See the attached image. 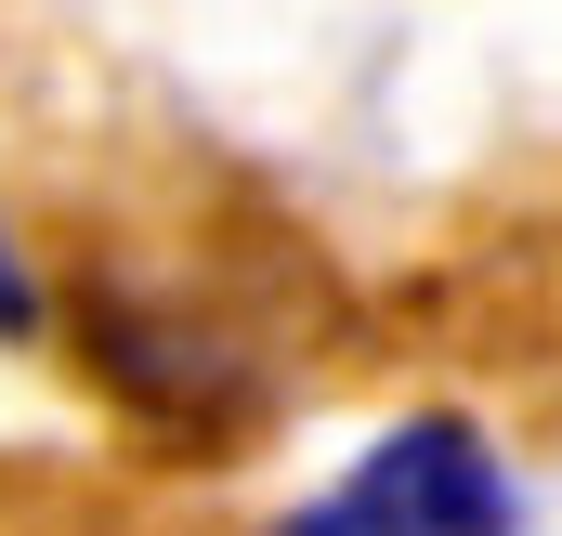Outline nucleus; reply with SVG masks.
<instances>
[{"label":"nucleus","instance_id":"obj_2","mask_svg":"<svg viewBox=\"0 0 562 536\" xmlns=\"http://www.w3.org/2000/svg\"><path fill=\"white\" fill-rule=\"evenodd\" d=\"M0 340H40V275H26L13 236H0Z\"/></svg>","mask_w":562,"mask_h":536},{"label":"nucleus","instance_id":"obj_1","mask_svg":"<svg viewBox=\"0 0 562 536\" xmlns=\"http://www.w3.org/2000/svg\"><path fill=\"white\" fill-rule=\"evenodd\" d=\"M276 536H524V484H510V458L458 418V405H431V418H393L327 498H301Z\"/></svg>","mask_w":562,"mask_h":536}]
</instances>
